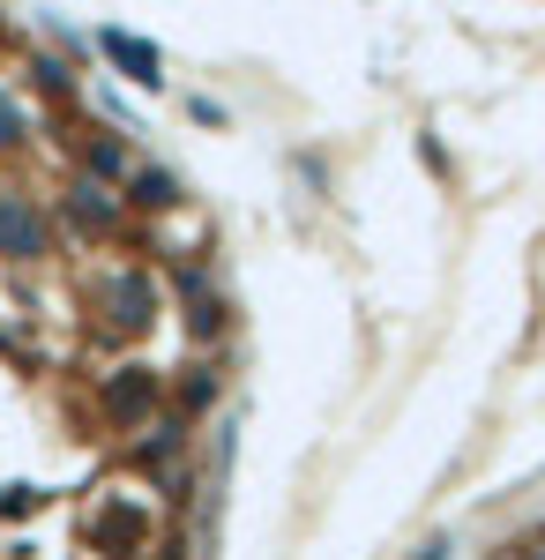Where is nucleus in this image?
Listing matches in <instances>:
<instances>
[{
  "label": "nucleus",
  "instance_id": "11",
  "mask_svg": "<svg viewBox=\"0 0 545 560\" xmlns=\"http://www.w3.org/2000/svg\"><path fill=\"white\" fill-rule=\"evenodd\" d=\"M38 83L53 90V97H60V90H76V75H68V68H60V60H38Z\"/></svg>",
  "mask_w": 545,
  "mask_h": 560
},
{
  "label": "nucleus",
  "instance_id": "2",
  "mask_svg": "<svg viewBox=\"0 0 545 560\" xmlns=\"http://www.w3.org/2000/svg\"><path fill=\"white\" fill-rule=\"evenodd\" d=\"M105 52H113V60H120V68H127V75H135L142 90H158V83H165V60H158V45L127 38V31H105Z\"/></svg>",
  "mask_w": 545,
  "mask_h": 560
},
{
  "label": "nucleus",
  "instance_id": "8",
  "mask_svg": "<svg viewBox=\"0 0 545 560\" xmlns=\"http://www.w3.org/2000/svg\"><path fill=\"white\" fill-rule=\"evenodd\" d=\"M135 538H142V523H135V516H120V509H113V516L97 523V546H135Z\"/></svg>",
  "mask_w": 545,
  "mask_h": 560
},
{
  "label": "nucleus",
  "instance_id": "10",
  "mask_svg": "<svg viewBox=\"0 0 545 560\" xmlns=\"http://www.w3.org/2000/svg\"><path fill=\"white\" fill-rule=\"evenodd\" d=\"M217 329H224V306L202 300V306H195V337H217Z\"/></svg>",
  "mask_w": 545,
  "mask_h": 560
},
{
  "label": "nucleus",
  "instance_id": "9",
  "mask_svg": "<svg viewBox=\"0 0 545 560\" xmlns=\"http://www.w3.org/2000/svg\"><path fill=\"white\" fill-rule=\"evenodd\" d=\"M210 396H217V374H210V366H195V382H179V404H187V411H202Z\"/></svg>",
  "mask_w": 545,
  "mask_h": 560
},
{
  "label": "nucleus",
  "instance_id": "12",
  "mask_svg": "<svg viewBox=\"0 0 545 560\" xmlns=\"http://www.w3.org/2000/svg\"><path fill=\"white\" fill-rule=\"evenodd\" d=\"M8 142H23V113H15V105L0 97V150H8Z\"/></svg>",
  "mask_w": 545,
  "mask_h": 560
},
{
  "label": "nucleus",
  "instance_id": "4",
  "mask_svg": "<svg viewBox=\"0 0 545 560\" xmlns=\"http://www.w3.org/2000/svg\"><path fill=\"white\" fill-rule=\"evenodd\" d=\"M68 210H76L83 232H113V224H120V202H113L97 179H76V187H68Z\"/></svg>",
  "mask_w": 545,
  "mask_h": 560
},
{
  "label": "nucleus",
  "instance_id": "6",
  "mask_svg": "<svg viewBox=\"0 0 545 560\" xmlns=\"http://www.w3.org/2000/svg\"><path fill=\"white\" fill-rule=\"evenodd\" d=\"M120 187H127V202H142V210H172V202H179V179L158 173V165L135 173V179H120Z\"/></svg>",
  "mask_w": 545,
  "mask_h": 560
},
{
  "label": "nucleus",
  "instance_id": "1",
  "mask_svg": "<svg viewBox=\"0 0 545 560\" xmlns=\"http://www.w3.org/2000/svg\"><path fill=\"white\" fill-rule=\"evenodd\" d=\"M0 247H8L15 261L45 255V224H38V210H31L23 195H0Z\"/></svg>",
  "mask_w": 545,
  "mask_h": 560
},
{
  "label": "nucleus",
  "instance_id": "7",
  "mask_svg": "<svg viewBox=\"0 0 545 560\" xmlns=\"http://www.w3.org/2000/svg\"><path fill=\"white\" fill-rule=\"evenodd\" d=\"M90 173H105V179H127V150L113 142V135H97V142H90Z\"/></svg>",
  "mask_w": 545,
  "mask_h": 560
},
{
  "label": "nucleus",
  "instance_id": "3",
  "mask_svg": "<svg viewBox=\"0 0 545 560\" xmlns=\"http://www.w3.org/2000/svg\"><path fill=\"white\" fill-rule=\"evenodd\" d=\"M150 404H158V382H150L142 366L113 374V388H105V411H113V419H150Z\"/></svg>",
  "mask_w": 545,
  "mask_h": 560
},
{
  "label": "nucleus",
  "instance_id": "5",
  "mask_svg": "<svg viewBox=\"0 0 545 560\" xmlns=\"http://www.w3.org/2000/svg\"><path fill=\"white\" fill-rule=\"evenodd\" d=\"M113 329H150V284L142 277H127V284H113V314H105Z\"/></svg>",
  "mask_w": 545,
  "mask_h": 560
}]
</instances>
